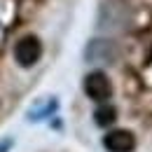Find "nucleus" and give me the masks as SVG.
<instances>
[{"label": "nucleus", "instance_id": "nucleus-1", "mask_svg": "<svg viewBox=\"0 0 152 152\" xmlns=\"http://www.w3.org/2000/svg\"><path fill=\"white\" fill-rule=\"evenodd\" d=\"M42 56V45H40L38 38H33V35H26V38H21L17 45H14V58H17V63L23 66V68H31V66H35Z\"/></svg>", "mask_w": 152, "mask_h": 152}, {"label": "nucleus", "instance_id": "nucleus-2", "mask_svg": "<svg viewBox=\"0 0 152 152\" xmlns=\"http://www.w3.org/2000/svg\"><path fill=\"white\" fill-rule=\"evenodd\" d=\"M84 94L89 96L91 101H98V103L108 101L113 96V84L105 77V73L94 70V73H89V75L84 77Z\"/></svg>", "mask_w": 152, "mask_h": 152}, {"label": "nucleus", "instance_id": "nucleus-3", "mask_svg": "<svg viewBox=\"0 0 152 152\" xmlns=\"http://www.w3.org/2000/svg\"><path fill=\"white\" fill-rule=\"evenodd\" d=\"M103 145L108 152H133L136 148V136L126 129H115L103 136Z\"/></svg>", "mask_w": 152, "mask_h": 152}, {"label": "nucleus", "instance_id": "nucleus-4", "mask_svg": "<svg viewBox=\"0 0 152 152\" xmlns=\"http://www.w3.org/2000/svg\"><path fill=\"white\" fill-rule=\"evenodd\" d=\"M84 56L87 61H105V63H113L115 56H117V47L113 45V40H94L89 47H87V52H84Z\"/></svg>", "mask_w": 152, "mask_h": 152}, {"label": "nucleus", "instance_id": "nucleus-5", "mask_svg": "<svg viewBox=\"0 0 152 152\" xmlns=\"http://www.w3.org/2000/svg\"><path fill=\"white\" fill-rule=\"evenodd\" d=\"M94 119H96L98 126H110L115 119H117V110L110 108V105H101V108L94 113Z\"/></svg>", "mask_w": 152, "mask_h": 152}, {"label": "nucleus", "instance_id": "nucleus-6", "mask_svg": "<svg viewBox=\"0 0 152 152\" xmlns=\"http://www.w3.org/2000/svg\"><path fill=\"white\" fill-rule=\"evenodd\" d=\"M10 145H12V140H0V152H7Z\"/></svg>", "mask_w": 152, "mask_h": 152}]
</instances>
